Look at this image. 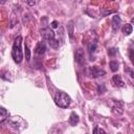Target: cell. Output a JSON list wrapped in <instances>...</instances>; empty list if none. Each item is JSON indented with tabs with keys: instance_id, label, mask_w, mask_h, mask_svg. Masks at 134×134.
I'll return each instance as SVG.
<instances>
[{
	"instance_id": "7c38bea8",
	"label": "cell",
	"mask_w": 134,
	"mask_h": 134,
	"mask_svg": "<svg viewBox=\"0 0 134 134\" xmlns=\"http://www.w3.org/2000/svg\"><path fill=\"white\" fill-rule=\"evenodd\" d=\"M132 30H133V27H132V25H131V24H129V23L125 24V25L121 27V31H122L126 36L131 35V34H132Z\"/></svg>"
},
{
	"instance_id": "8fae6325",
	"label": "cell",
	"mask_w": 134,
	"mask_h": 134,
	"mask_svg": "<svg viewBox=\"0 0 134 134\" xmlns=\"http://www.w3.org/2000/svg\"><path fill=\"white\" fill-rule=\"evenodd\" d=\"M80 121V118H79V115L75 113V112H71L70 114V117H69V122L71 126H75L77 125Z\"/></svg>"
},
{
	"instance_id": "d4e9b609",
	"label": "cell",
	"mask_w": 134,
	"mask_h": 134,
	"mask_svg": "<svg viewBox=\"0 0 134 134\" xmlns=\"http://www.w3.org/2000/svg\"><path fill=\"white\" fill-rule=\"evenodd\" d=\"M27 3H28V4H29V5H34V4H35V3H36V2H35V1H28V2H27Z\"/></svg>"
},
{
	"instance_id": "5b68a950",
	"label": "cell",
	"mask_w": 134,
	"mask_h": 134,
	"mask_svg": "<svg viewBox=\"0 0 134 134\" xmlns=\"http://www.w3.org/2000/svg\"><path fill=\"white\" fill-rule=\"evenodd\" d=\"M41 35H42L43 39L46 40L47 42H48V41H51V40H53V39H55L54 32H53L50 28H43V29H41Z\"/></svg>"
},
{
	"instance_id": "cb8c5ba5",
	"label": "cell",
	"mask_w": 134,
	"mask_h": 134,
	"mask_svg": "<svg viewBox=\"0 0 134 134\" xmlns=\"http://www.w3.org/2000/svg\"><path fill=\"white\" fill-rule=\"evenodd\" d=\"M98 133H99V134H108V133H106L103 129H98Z\"/></svg>"
},
{
	"instance_id": "9c48e42d",
	"label": "cell",
	"mask_w": 134,
	"mask_h": 134,
	"mask_svg": "<svg viewBox=\"0 0 134 134\" xmlns=\"http://www.w3.org/2000/svg\"><path fill=\"white\" fill-rule=\"evenodd\" d=\"M112 82L117 86V87H125V82L121 80V76L118 74H114L112 76Z\"/></svg>"
},
{
	"instance_id": "d6986e66",
	"label": "cell",
	"mask_w": 134,
	"mask_h": 134,
	"mask_svg": "<svg viewBox=\"0 0 134 134\" xmlns=\"http://www.w3.org/2000/svg\"><path fill=\"white\" fill-rule=\"evenodd\" d=\"M116 52H117V49H116V48H114V47H112V48H109V49H108V54H109L110 57H114V55L116 54Z\"/></svg>"
},
{
	"instance_id": "603a6c76",
	"label": "cell",
	"mask_w": 134,
	"mask_h": 134,
	"mask_svg": "<svg viewBox=\"0 0 134 134\" xmlns=\"http://www.w3.org/2000/svg\"><path fill=\"white\" fill-rule=\"evenodd\" d=\"M93 134H99V133H98V128H97V127H95V128L93 129Z\"/></svg>"
},
{
	"instance_id": "8992f818",
	"label": "cell",
	"mask_w": 134,
	"mask_h": 134,
	"mask_svg": "<svg viewBox=\"0 0 134 134\" xmlns=\"http://www.w3.org/2000/svg\"><path fill=\"white\" fill-rule=\"evenodd\" d=\"M45 51H46V44H45V42H44V41L38 42V44H37L36 47H35V52H36L37 54L42 55V54L45 53Z\"/></svg>"
},
{
	"instance_id": "ac0fdd59",
	"label": "cell",
	"mask_w": 134,
	"mask_h": 134,
	"mask_svg": "<svg viewBox=\"0 0 134 134\" xmlns=\"http://www.w3.org/2000/svg\"><path fill=\"white\" fill-rule=\"evenodd\" d=\"M25 58H26V60L28 62L30 61V50H29V48H28L27 45H25Z\"/></svg>"
},
{
	"instance_id": "30bf717a",
	"label": "cell",
	"mask_w": 134,
	"mask_h": 134,
	"mask_svg": "<svg viewBox=\"0 0 134 134\" xmlns=\"http://www.w3.org/2000/svg\"><path fill=\"white\" fill-rule=\"evenodd\" d=\"M8 116H9V112L5 108L1 107L0 108V122H4V120L8 119Z\"/></svg>"
},
{
	"instance_id": "9a60e30c",
	"label": "cell",
	"mask_w": 134,
	"mask_h": 134,
	"mask_svg": "<svg viewBox=\"0 0 134 134\" xmlns=\"http://www.w3.org/2000/svg\"><path fill=\"white\" fill-rule=\"evenodd\" d=\"M73 22L71 21L70 23H69V25L67 26L68 27V36H69V38H70V40L72 39V37H73Z\"/></svg>"
},
{
	"instance_id": "5bb4252c",
	"label": "cell",
	"mask_w": 134,
	"mask_h": 134,
	"mask_svg": "<svg viewBox=\"0 0 134 134\" xmlns=\"http://www.w3.org/2000/svg\"><path fill=\"white\" fill-rule=\"evenodd\" d=\"M109 65H110V68H111V70H112L113 72L117 71L118 68H119V63H118L117 61H111Z\"/></svg>"
},
{
	"instance_id": "52a82bcc",
	"label": "cell",
	"mask_w": 134,
	"mask_h": 134,
	"mask_svg": "<svg viewBox=\"0 0 134 134\" xmlns=\"http://www.w3.org/2000/svg\"><path fill=\"white\" fill-rule=\"evenodd\" d=\"M75 61L80 65L84 64V62H85V53H84V50L82 48H79L75 51Z\"/></svg>"
},
{
	"instance_id": "ffe728a7",
	"label": "cell",
	"mask_w": 134,
	"mask_h": 134,
	"mask_svg": "<svg viewBox=\"0 0 134 134\" xmlns=\"http://www.w3.org/2000/svg\"><path fill=\"white\" fill-rule=\"evenodd\" d=\"M125 72L129 73V75H130L131 77H134V71H133L132 69H130L129 67H125Z\"/></svg>"
},
{
	"instance_id": "e0dca14e",
	"label": "cell",
	"mask_w": 134,
	"mask_h": 134,
	"mask_svg": "<svg viewBox=\"0 0 134 134\" xmlns=\"http://www.w3.org/2000/svg\"><path fill=\"white\" fill-rule=\"evenodd\" d=\"M96 47H97V45H96V43H95V42H94V43H92V44L89 46V52H90V55L96 51Z\"/></svg>"
},
{
	"instance_id": "3957f363",
	"label": "cell",
	"mask_w": 134,
	"mask_h": 134,
	"mask_svg": "<svg viewBox=\"0 0 134 134\" xmlns=\"http://www.w3.org/2000/svg\"><path fill=\"white\" fill-rule=\"evenodd\" d=\"M88 74H89V76L95 79V77L105 75V74H106V71L103 70V69H100V68L97 67V66H92V67H90V68L88 69Z\"/></svg>"
},
{
	"instance_id": "7a4b0ae2",
	"label": "cell",
	"mask_w": 134,
	"mask_h": 134,
	"mask_svg": "<svg viewBox=\"0 0 134 134\" xmlns=\"http://www.w3.org/2000/svg\"><path fill=\"white\" fill-rule=\"evenodd\" d=\"M54 103L60 108H67L71 104V98L67 93L63 91H58L54 96Z\"/></svg>"
},
{
	"instance_id": "ba28073f",
	"label": "cell",
	"mask_w": 134,
	"mask_h": 134,
	"mask_svg": "<svg viewBox=\"0 0 134 134\" xmlns=\"http://www.w3.org/2000/svg\"><path fill=\"white\" fill-rule=\"evenodd\" d=\"M120 24H121V19H120V17H119L118 15H114V16L112 17V29H113L114 32H115L116 30H118Z\"/></svg>"
},
{
	"instance_id": "7402d4cb",
	"label": "cell",
	"mask_w": 134,
	"mask_h": 134,
	"mask_svg": "<svg viewBox=\"0 0 134 134\" xmlns=\"http://www.w3.org/2000/svg\"><path fill=\"white\" fill-rule=\"evenodd\" d=\"M58 21H52V23H51V27L52 28H55V27H58Z\"/></svg>"
},
{
	"instance_id": "2e32d148",
	"label": "cell",
	"mask_w": 134,
	"mask_h": 134,
	"mask_svg": "<svg viewBox=\"0 0 134 134\" xmlns=\"http://www.w3.org/2000/svg\"><path fill=\"white\" fill-rule=\"evenodd\" d=\"M106 86H105V84H99L98 86H97V93L98 94H104L105 92H106Z\"/></svg>"
},
{
	"instance_id": "277c9868",
	"label": "cell",
	"mask_w": 134,
	"mask_h": 134,
	"mask_svg": "<svg viewBox=\"0 0 134 134\" xmlns=\"http://www.w3.org/2000/svg\"><path fill=\"white\" fill-rule=\"evenodd\" d=\"M112 112L114 115H121L124 112V102L122 100H115L112 106Z\"/></svg>"
},
{
	"instance_id": "44dd1931",
	"label": "cell",
	"mask_w": 134,
	"mask_h": 134,
	"mask_svg": "<svg viewBox=\"0 0 134 134\" xmlns=\"http://www.w3.org/2000/svg\"><path fill=\"white\" fill-rule=\"evenodd\" d=\"M129 57H130L131 62H132L133 65H134V49H133V48L130 49V51H129Z\"/></svg>"
},
{
	"instance_id": "4fadbf2b",
	"label": "cell",
	"mask_w": 134,
	"mask_h": 134,
	"mask_svg": "<svg viewBox=\"0 0 134 134\" xmlns=\"http://www.w3.org/2000/svg\"><path fill=\"white\" fill-rule=\"evenodd\" d=\"M48 44H49V46H50L51 48H53V49H58V48L60 47V43H59V40H58V39H53V40H51V41H48Z\"/></svg>"
},
{
	"instance_id": "6da1fadb",
	"label": "cell",
	"mask_w": 134,
	"mask_h": 134,
	"mask_svg": "<svg viewBox=\"0 0 134 134\" xmlns=\"http://www.w3.org/2000/svg\"><path fill=\"white\" fill-rule=\"evenodd\" d=\"M21 45H22V37L18 36L15 39L14 44H13V48H12V57H13L14 61L18 64L21 63L23 60V52H22Z\"/></svg>"
}]
</instances>
